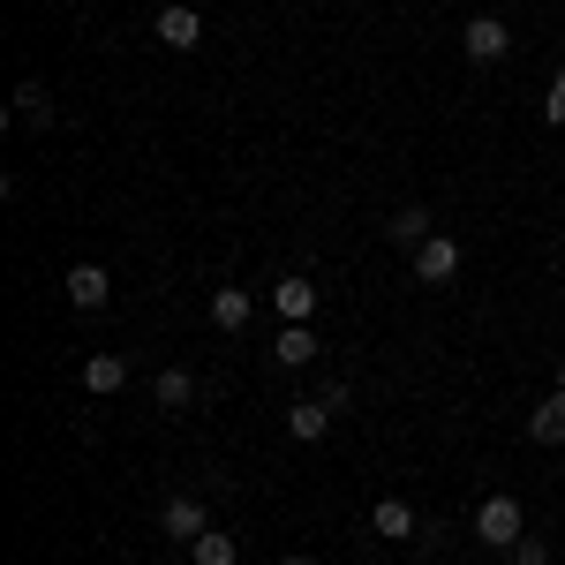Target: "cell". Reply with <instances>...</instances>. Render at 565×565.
I'll return each mask as SVG.
<instances>
[{
  "label": "cell",
  "instance_id": "obj_1",
  "mask_svg": "<svg viewBox=\"0 0 565 565\" xmlns=\"http://www.w3.org/2000/svg\"><path fill=\"white\" fill-rule=\"evenodd\" d=\"M527 535V505L521 498H505V490H490L476 505V543H490V551H513Z\"/></svg>",
  "mask_w": 565,
  "mask_h": 565
},
{
  "label": "cell",
  "instance_id": "obj_2",
  "mask_svg": "<svg viewBox=\"0 0 565 565\" xmlns=\"http://www.w3.org/2000/svg\"><path fill=\"white\" fill-rule=\"evenodd\" d=\"M460 45H468V61H476V68H498V61L513 53V31H505L498 15H468V31H460Z\"/></svg>",
  "mask_w": 565,
  "mask_h": 565
},
{
  "label": "cell",
  "instance_id": "obj_3",
  "mask_svg": "<svg viewBox=\"0 0 565 565\" xmlns=\"http://www.w3.org/2000/svg\"><path fill=\"white\" fill-rule=\"evenodd\" d=\"M61 287H68V302L84 309V317H98V309L114 302V279H106V264H68V279H61Z\"/></svg>",
  "mask_w": 565,
  "mask_h": 565
},
{
  "label": "cell",
  "instance_id": "obj_4",
  "mask_svg": "<svg viewBox=\"0 0 565 565\" xmlns=\"http://www.w3.org/2000/svg\"><path fill=\"white\" fill-rule=\"evenodd\" d=\"M159 527H167L174 543H196V535L212 527V513H204V498H189V490H174V498L159 505Z\"/></svg>",
  "mask_w": 565,
  "mask_h": 565
},
{
  "label": "cell",
  "instance_id": "obj_5",
  "mask_svg": "<svg viewBox=\"0 0 565 565\" xmlns=\"http://www.w3.org/2000/svg\"><path fill=\"white\" fill-rule=\"evenodd\" d=\"M332 415H340V407H332L324 392H309V399H295V407H287V437H295V445H317V437L332 430Z\"/></svg>",
  "mask_w": 565,
  "mask_h": 565
},
{
  "label": "cell",
  "instance_id": "obj_6",
  "mask_svg": "<svg viewBox=\"0 0 565 565\" xmlns=\"http://www.w3.org/2000/svg\"><path fill=\"white\" fill-rule=\"evenodd\" d=\"M159 45L196 53V45H204V15H196V8H181V0H167V8H159Z\"/></svg>",
  "mask_w": 565,
  "mask_h": 565
},
{
  "label": "cell",
  "instance_id": "obj_7",
  "mask_svg": "<svg viewBox=\"0 0 565 565\" xmlns=\"http://www.w3.org/2000/svg\"><path fill=\"white\" fill-rule=\"evenodd\" d=\"M460 271V242H445V234H430L423 249H415V279H430V287H445Z\"/></svg>",
  "mask_w": 565,
  "mask_h": 565
},
{
  "label": "cell",
  "instance_id": "obj_8",
  "mask_svg": "<svg viewBox=\"0 0 565 565\" xmlns=\"http://www.w3.org/2000/svg\"><path fill=\"white\" fill-rule=\"evenodd\" d=\"M317 332H309V324H279V340H271V362H279V370H309V362H317Z\"/></svg>",
  "mask_w": 565,
  "mask_h": 565
},
{
  "label": "cell",
  "instance_id": "obj_9",
  "mask_svg": "<svg viewBox=\"0 0 565 565\" xmlns=\"http://www.w3.org/2000/svg\"><path fill=\"white\" fill-rule=\"evenodd\" d=\"M415 505H407V498H377V505H370V535H385V543H407V535H415Z\"/></svg>",
  "mask_w": 565,
  "mask_h": 565
},
{
  "label": "cell",
  "instance_id": "obj_10",
  "mask_svg": "<svg viewBox=\"0 0 565 565\" xmlns=\"http://www.w3.org/2000/svg\"><path fill=\"white\" fill-rule=\"evenodd\" d=\"M271 309H279V324H309L317 287H309V279H279V287H271Z\"/></svg>",
  "mask_w": 565,
  "mask_h": 565
},
{
  "label": "cell",
  "instance_id": "obj_11",
  "mask_svg": "<svg viewBox=\"0 0 565 565\" xmlns=\"http://www.w3.org/2000/svg\"><path fill=\"white\" fill-rule=\"evenodd\" d=\"M121 385H129V362H121V354H90V362H84V392L114 399Z\"/></svg>",
  "mask_w": 565,
  "mask_h": 565
},
{
  "label": "cell",
  "instance_id": "obj_12",
  "mask_svg": "<svg viewBox=\"0 0 565 565\" xmlns=\"http://www.w3.org/2000/svg\"><path fill=\"white\" fill-rule=\"evenodd\" d=\"M527 437L535 445H565V392H551L543 407H527Z\"/></svg>",
  "mask_w": 565,
  "mask_h": 565
},
{
  "label": "cell",
  "instance_id": "obj_13",
  "mask_svg": "<svg viewBox=\"0 0 565 565\" xmlns=\"http://www.w3.org/2000/svg\"><path fill=\"white\" fill-rule=\"evenodd\" d=\"M249 317H257V302H249L242 287H218V295H212V324H218V332H242Z\"/></svg>",
  "mask_w": 565,
  "mask_h": 565
},
{
  "label": "cell",
  "instance_id": "obj_14",
  "mask_svg": "<svg viewBox=\"0 0 565 565\" xmlns=\"http://www.w3.org/2000/svg\"><path fill=\"white\" fill-rule=\"evenodd\" d=\"M189 551H196V565H242V543H234L226 527H204V535H196Z\"/></svg>",
  "mask_w": 565,
  "mask_h": 565
},
{
  "label": "cell",
  "instance_id": "obj_15",
  "mask_svg": "<svg viewBox=\"0 0 565 565\" xmlns=\"http://www.w3.org/2000/svg\"><path fill=\"white\" fill-rule=\"evenodd\" d=\"M385 234L399 242V249H423V242H430V212H423V204H407V212H392Z\"/></svg>",
  "mask_w": 565,
  "mask_h": 565
},
{
  "label": "cell",
  "instance_id": "obj_16",
  "mask_svg": "<svg viewBox=\"0 0 565 565\" xmlns=\"http://www.w3.org/2000/svg\"><path fill=\"white\" fill-rule=\"evenodd\" d=\"M15 121L23 129H53V98L39 84H15Z\"/></svg>",
  "mask_w": 565,
  "mask_h": 565
},
{
  "label": "cell",
  "instance_id": "obj_17",
  "mask_svg": "<svg viewBox=\"0 0 565 565\" xmlns=\"http://www.w3.org/2000/svg\"><path fill=\"white\" fill-rule=\"evenodd\" d=\"M159 407H167V415H174V407H189V399H196V377H189V370H159Z\"/></svg>",
  "mask_w": 565,
  "mask_h": 565
},
{
  "label": "cell",
  "instance_id": "obj_18",
  "mask_svg": "<svg viewBox=\"0 0 565 565\" xmlns=\"http://www.w3.org/2000/svg\"><path fill=\"white\" fill-rule=\"evenodd\" d=\"M505 558H513V565H551V543H543V535H521Z\"/></svg>",
  "mask_w": 565,
  "mask_h": 565
},
{
  "label": "cell",
  "instance_id": "obj_19",
  "mask_svg": "<svg viewBox=\"0 0 565 565\" xmlns=\"http://www.w3.org/2000/svg\"><path fill=\"white\" fill-rule=\"evenodd\" d=\"M543 121H551V129H565V68H558V84H551V98H543Z\"/></svg>",
  "mask_w": 565,
  "mask_h": 565
},
{
  "label": "cell",
  "instance_id": "obj_20",
  "mask_svg": "<svg viewBox=\"0 0 565 565\" xmlns=\"http://www.w3.org/2000/svg\"><path fill=\"white\" fill-rule=\"evenodd\" d=\"M279 565H317V558H309V551H295V558H279Z\"/></svg>",
  "mask_w": 565,
  "mask_h": 565
},
{
  "label": "cell",
  "instance_id": "obj_21",
  "mask_svg": "<svg viewBox=\"0 0 565 565\" xmlns=\"http://www.w3.org/2000/svg\"><path fill=\"white\" fill-rule=\"evenodd\" d=\"M558 392H565V362H558Z\"/></svg>",
  "mask_w": 565,
  "mask_h": 565
}]
</instances>
